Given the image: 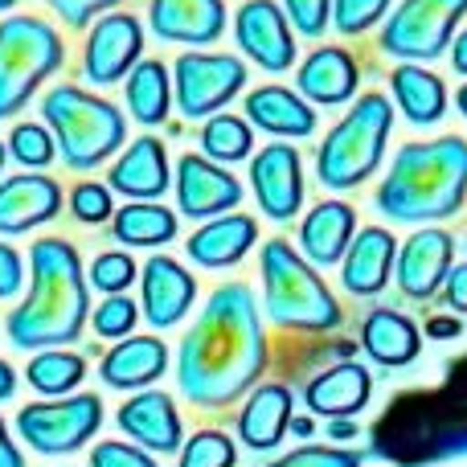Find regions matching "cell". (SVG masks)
<instances>
[{
  "label": "cell",
  "instance_id": "cell-14",
  "mask_svg": "<svg viewBox=\"0 0 467 467\" xmlns=\"http://www.w3.org/2000/svg\"><path fill=\"white\" fill-rule=\"evenodd\" d=\"M177 202L185 218H226V210L242 202V185L213 161L185 152L177 161Z\"/></svg>",
  "mask_w": 467,
  "mask_h": 467
},
{
  "label": "cell",
  "instance_id": "cell-24",
  "mask_svg": "<svg viewBox=\"0 0 467 467\" xmlns=\"http://www.w3.org/2000/svg\"><path fill=\"white\" fill-rule=\"evenodd\" d=\"M119 431L144 443L148 451H177L181 447V414L169 394H136L119 406Z\"/></svg>",
  "mask_w": 467,
  "mask_h": 467
},
{
  "label": "cell",
  "instance_id": "cell-1",
  "mask_svg": "<svg viewBox=\"0 0 467 467\" xmlns=\"http://www.w3.org/2000/svg\"><path fill=\"white\" fill-rule=\"evenodd\" d=\"M266 337L258 324V307L250 287L222 283L202 307L197 324L181 340L177 381L185 398L202 410L230 406L263 378Z\"/></svg>",
  "mask_w": 467,
  "mask_h": 467
},
{
  "label": "cell",
  "instance_id": "cell-32",
  "mask_svg": "<svg viewBox=\"0 0 467 467\" xmlns=\"http://www.w3.org/2000/svg\"><path fill=\"white\" fill-rule=\"evenodd\" d=\"M111 234L128 246H164L177 238V213L156 202H131L115 213Z\"/></svg>",
  "mask_w": 467,
  "mask_h": 467
},
{
  "label": "cell",
  "instance_id": "cell-15",
  "mask_svg": "<svg viewBox=\"0 0 467 467\" xmlns=\"http://www.w3.org/2000/svg\"><path fill=\"white\" fill-rule=\"evenodd\" d=\"M455 242L447 230H419L414 238H406V246L398 250V287L410 299H431L451 275Z\"/></svg>",
  "mask_w": 467,
  "mask_h": 467
},
{
  "label": "cell",
  "instance_id": "cell-26",
  "mask_svg": "<svg viewBox=\"0 0 467 467\" xmlns=\"http://www.w3.org/2000/svg\"><path fill=\"white\" fill-rule=\"evenodd\" d=\"M254 238H258L254 218H246V213H226V218L205 222V226L185 242V250H189V258H193L197 266L218 271V266L242 263L246 250L254 246Z\"/></svg>",
  "mask_w": 467,
  "mask_h": 467
},
{
  "label": "cell",
  "instance_id": "cell-38",
  "mask_svg": "<svg viewBox=\"0 0 467 467\" xmlns=\"http://www.w3.org/2000/svg\"><path fill=\"white\" fill-rule=\"evenodd\" d=\"M131 279H136V263L128 254H119V250H107V254H99L90 263V283L99 291H107V296H123L131 287Z\"/></svg>",
  "mask_w": 467,
  "mask_h": 467
},
{
  "label": "cell",
  "instance_id": "cell-12",
  "mask_svg": "<svg viewBox=\"0 0 467 467\" xmlns=\"http://www.w3.org/2000/svg\"><path fill=\"white\" fill-rule=\"evenodd\" d=\"M234 37H238L242 54L266 74H283L296 66V33L275 0H246L234 13Z\"/></svg>",
  "mask_w": 467,
  "mask_h": 467
},
{
  "label": "cell",
  "instance_id": "cell-19",
  "mask_svg": "<svg viewBox=\"0 0 467 467\" xmlns=\"http://www.w3.org/2000/svg\"><path fill=\"white\" fill-rule=\"evenodd\" d=\"M197 299V279L169 254H156L144 266V316L152 328H172L185 320V312Z\"/></svg>",
  "mask_w": 467,
  "mask_h": 467
},
{
  "label": "cell",
  "instance_id": "cell-11",
  "mask_svg": "<svg viewBox=\"0 0 467 467\" xmlns=\"http://www.w3.org/2000/svg\"><path fill=\"white\" fill-rule=\"evenodd\" d=\"M144 25L131 13H107L90 25L87 49H82V78L95 87L128 82V74L144 62Z\"/></svg>",
  "mask_w": 467,
  "mask_h": 467
},
{
  "label": "cell",
  "instance_id": "cell-27",
  "mask_svg": "<svg viewBox=\"0 0 467 467\" xmlns=\"http://www.w3.org/2000/svg\"><path fill=\"white\" fill-rule=\"evenodd\" d=\"M369 389H373V381L365 373V365L345 361V365H332L320 378H312L307 406H312V414H324V419H353L357 410H365Z\"/></svg>",
  "mask_w": 467,
  "mask_h": 467
},
{
  "label": "cell",
  "instance_id": "cell-45",
  "mask_svg": "<svg viewBox=\"0 0 467 467\" xmlns=\"http://www.w3.org/2000/svg\"><path fill=\"white\" fill-rule=\"evenodd\" d=\"M21 279H25L21 254H16L8 242H0V299L16 296V291H21Z\"/></svg>",
  "mask_w": 467,
  "mask_h": 467
},
{
  "label": "cell",
  "instance_id": "cell-5",
  "mask_svg": "<svg viewBox=\"0 0 467 467\" xmlns=\"http://www.w3.org/2000/svg\"><path fill=\"white\" fill-rule=\"evenodd\" d=\"M389 128H394V107H389L386 95H361L348 115L337 123V128L324 136L320 152H316V177L320 185L337 189H357L378 172L381 156H386V140Z\"/></svg>",
  "mask_w": 467,
  "mask_h": 467
},
{
  "label": "cell",
  "instance_id": "cell-31",
  "mask_svg": "<svg viewBox=\"0 0 467 467\" xmlns=\"http://www.w3.org/2000/svg\"><path fill=\"white\" fill-rule=\"evenodd\" d=\"M123 99H128V111L136 123H144V128L164 123L169 119V107H172L169 66L156 62V57H144V62L128 74V82H123Z\"/></svg>",
  "mask_w": 467,
  "mask_h": 467
},
{
  "label": "cell",
  "instance_id": "cell-34",
  "mask_svg": "<svg viewBox=\"0 0 467 467\" xmlns=\"http://www.w3.org/2000/svg\"><path fill=\"white\" fill-rule=\"evenodd\" d=\"M250 144H254V136H250V123L242 119V115L222 111V115H213V119H205V128H202L205 161H222V164L246 161Z\"/></svg>",
  "mask_w": 467,
  "mask_h": 467
},
{
  "label": "cell",
  "instance_id": "cell-51",
  "mask_svg": "<svg viewBox=\"0 0 467 467\" xmlns=\"http://www.w3.org/2000/svg\"><path fill=\"white\" fill-rule=\"evenodd\" d=\"M357 435V427H353V422H345V419H337V422H332V439H353Z\"/></svg>",
  "mask_w": 467,
  "mask_h": 467
},
{
  "label": "cell",
  "instance_id": "cell-39",
  "mask_svg": "<svg viewBox=\"0 0 467 467\" xmlns=\"http://www.w3.org/2000/svg\"><path fill=\"white\" fill-rule=\"evenodd\" d=\"M90 324H95L99 337L107 340H119L128 337L131 328H136V304H131L128 296H107L103 304L95 307V316H90Z\"/></svg>",
  "mask_w": 467,
  "mask_h": 467
},
{
  "label": "cell",
  "instance_id": "cell-21",
  "mask_svg": "<svg viewBox=\"0 0 467 467\" xmlns=\"http://www.w3.org/2000/svg\"><path fill=\"white\" fill-rule=\"evenodd\" d=\"M398 266V238L381 226H369L353 238L345 254V266H340V283L353 296H378L389 283Z\"/></svg>",
  "mask_w": 467,
  "mask_h": 467
},
{
  "label": "cell",
  "instance_id": "cell-42",
  "mask_svg": "<svg viewBox=\"0 0 467 467\" xmlns=\"http://www.w3.org/2000/svg\"><path fill=\"white\" fill-rule=\"evenodd\" d=\"M271 467H361V460L348 451H337V447H304V451L283 455Z\"/></svg>",
  "mask_w": 467,
  "mask_h": 467
},
{
  "label": "cell",
  "instance_id": "cell-36",
  "mask_svg": "<svg viewBox=\"0 0 467 467\" xmlns=\"http://www.w3.org/2000/svg\"><path fill=\"white\" fill-rule=\"evenodd\" d=\"M8 152H13V161L25 164V169H46V164L54 161L57 144L41 123H16L13 136H8Z\"/></svg>",
  "mask_w": 467,
  "mask_h": 467
},
{
  "label": "cell",
  "instance_id": "cell-37",
  "mask_svg": "<svg viewBox=\"0 0 467 467\" xmlns=\"http://www.w3.org/2000/svg\"><path fill=\"white\" fill-rule=\"evenodd\" d=\"M181 467H234V443L222 431H197L181 451Z\"/></svg>",
  "mask_w": 467,
  "mask_h": 467
},
{
  "label": "cell",
  "instance_id": "cell-55",
  "mask_svg": "<svg viewBox=\"0 0 467 467\" xmlns=\"http://www.w3.org/2000/svg\"><path fill=\"white\" fill-rule=\"evenodd\" d=\"M5 152H8V148H5V144H0V169H5Z\"/></svg>",
  "mask_w": 467,
  "mask_h": 467
},
{
  "label": "cell",
  "instance_id": "cell-20",
  "mask_svg": "<svg viewBox=\"0 0 467 467\" xmlns=\"http://www.w3.org/2000/svg\"><path fill=\"white\" fill-rule=\"evenodd\" d=\"M246 123L266 136H279V140H304L316 131V111L299 90H287V87H266L250 90L246 95Z\"/></svg>",
  "mask_w": 467,
  "mask_h": 467
},
{
  "label": "cell",
  "instance_id": "cell-23",
  "mask_svg": "<svg viewBox=\"0 0 467 467\" xmlns=\"http://www.w3.org/2000/svg\"><path fill=\"white\" fill-rule=\"evenodd\" d=\"M169 369V348L156 337H128L103 357L99 373L111 389H144L164 378Z\"/></svg>",
  "mask_w": 467,
  "mask_h": 467
},
{
  "label": "cell",
  "instance_id": "cell-41",
  "mask_svg": "<svg viewBox=\"0 0 467 467\" xmlns=\"http://www.w3.org/2000/svg\"><path fill=\"white\" fill-rule=\"evenodd\" d=\"M70 210L78 222H87V226H99V222L111 218V193H107L103 185H95V181H87V185H78L70 193Z\"/></svg>",
  "mask_w": 467,
  "mask_h": 467
},
{
  "label": "cell",
  "instance_id": "cell-25",
  "mask_svg": "<svg viewBox=\"0 0 467 467\" xmlns=\"http://www.w3.org/2000/svg\"><path fill=\"white\" fill-rule=\"evenodd\" d=\"M353 230H357V213L345 202H320L299 226V246H304L307 263L316 266H332L345 258V250L353 246Z\"/></svg>",
  "mask_w": 467,
  "mask_h": 467
},
{
  "label": "cell",
  "instance_id": "cell-22",
  "mask_svg": "<svg viewBox=\"0 0 467 467\" xmlns=\"http://www.w3.org/2000/svg\"><path fill=\"white\" fill-rule=\"evenodd\" d=\"M111 189L136 202H156L169 189V152L156 136H140L111 164Z\"/></svg>",
  "mask_w": 467,
  "mask_h": 467
},
{
  "label": "cell",
  "instance_id": "cell-9",
  "mask_svg": "<svg viewBox=\"0 0 467 467\" xmlns=\"http://www.w3.org/2000/svg\"><path fill=\"white\" fill-rule=\"evenodd\" d=\"M246 87V66L234 54H205L189 49L172 66V99L185 119H213L234 95Z\"/></svg>",
  "mask_w": 467,
  "mask_h": 467
},
{
  "label": "cell",
  "instance_id": "cell-30",
  "mask_svg": "<svg viewBox=\"0 0 467 467\" xmlns=\"http://www.w3.org/2000/svg\"><path fill=\"white\" fill-rule=\"evenodd\" d=\"M361 345L373 361L398 369V365H410L414 357H419L422 337H419V328H414V320H406L402 312L378 307V312H369V320H365V328H361Z\"/></svg>",
  "mask_w": 467,
  "mask_h": 467
},
{
  "label": "cell",
  "instance_id": "cell-40",
  "mask_svg": "<svg viewBox=\"0 0 467 467\" xmlns=\"http://www.w3.org/2000/svg\"><path fill=\"white\" fill-rule=\"evenodd\" d=\"M283 13L304 37H320L332 21V0H283Z\"/></svg>",
  "mask_w": 467,
  "mask_h": 467
},
{
  "label": "cell",
  "instance_id": "cell-2",
  "mask_svg": "<svg viewBox=\"0 0 467 467\" xmlns=\"http://www.w3.org/2000/svg\"><path fill=\"white\" fill-rule=\"evenodd\" d=\"M29 279L25 304L8 312V340L16 348H57L78 340L90 307L78 250L66 238L33 242Z\"/></svg>",
  "mask_w": 467,
  "mask_h": 467
},
{
  "label": "cell",
  "instance_id": "cell-43",
  "mask_svg": "<svg viewBox=\"0 0 467 467\" xmlns=\"http://www.w3.org/2000/svg\"><path fill=\"white\" fill-rule=\"evenodd\" d=\"M49 8H54L57 16H62L70 29H87V21H95V16H107L119 0H46Z\"/></svg>",
  "mask_w": 467,
  "mask_h": 467
},
{
  "label": "cell",
  "instance_id": "cell-8",
  "mask_svg": "<svg viewBox=\"0 0 467 467\" xmlns=\"http://www.w3.org/2000/svg\"><path fill=\"white\" fill-rule=\"evenodd\" d=\"M463 16L467 0H402L381 25L378 46L398 62H435L451 49Z\"/></svg>",
  "mask_w": 467,
  "mask_h": 467
},
{
  "label": "cell",
  "instance_id": "cell-48",
  "mask_svg": "<svg viewBox=\"0 0 467 467\" xmlns=\"http://www.w3.org/2000/svg\"><path fill=\"white\" fill-rule=\"evenodd\" d=\"M451 70L455 74H467V29L451 41Z\"/></svg>",
  "mask_w": 467,
  "mask_h": 467
},
{
  "label": "cell",
  "instance_id": "cell-47",
  "mask_svg": "<svg viewBox=\"0 0 467 467\" xmlns=\"http://www.w3.org/2000/svg\"><path fill=\"white\" fill-rule=\"evenodd\" d=\"M0 467H25L21 451H16V443H13V439H8L5 419H0Z\"/></svg>",
  "mask_w": 467,
  "mask_h": 467
},
{
  "label": "cell",
  "instance_id": "cell-6",
  "mask_svg": "<svg viewBox=\"0 0 467 467\" xmlns=\"http://www.w3.org/2000/svg\"><path fill=\"white\" fill-rule=\"evenodd\" d=\"M263 291H266V316L279 328L328 332L340 324V304L332 299L328 283L283 238L263 246Z\"/></svg>",
  "mask_w": 467,
  "mask_h": 467
},
{
  "label": "cell",
  "instance_id": "cell-35",
  "mask_svg": "<svg viewBox=\"0 0 467 467\" xmlns=\"http://www.w3.org/2000/svg\"><path fill=\"white\" fill-rule=\"evenodd\" d=\"M394 0H332V25L345 37H361L373 25H386Z\"/></svg>",
  "mask_w": 467,
  "mask_h": 467
},
{
  "label": "cell",
  "instance_id": "cell-4",
  "mask_svg": "<svg viewBox=\"0 0 467 467\" xmlns=\"http://www.w3.org/2000/svg\"><path fill=\"white\" fill-rule=\"evenodd\" d=\"M41 115L54 128L57 156L66 161V169L90 172L103 161H111L119 152V144L128 140V119L115 103L90 95V90L62 82L41 99Z\"/></svg>",
  "mask_w": 467,
  "mask_h": 467
},
{
  "label": "cell",
  "instance_id": "cell-29",
  "mask_svg": "<svg viewBox=\"0 0 467 467\" xmlns=\"http://www.w3.org/2000/svg\"><path fill=\"white\" fill-rule=\"evenodd\" d=\"M287 427H291V389L287 386H258L238 414V435L250 451L279 447Z\"/></svg>",
  "mask_w": 467,
  "mask_h": 467
},
{
  "label": "cell",
  "instance_id": "cell-46",
  "mask_svg": "<svg viewBox=\"0 0 467 467\" xmlns=\"http://www.w3.org/2000/svg\"><path fill=\"white\" fill-rule=\"evenodd\" d=\"M447 304L455 312H467V263L451 266V275H447Z\"/></svg>",
  "mask_w": 467,
  "mask_h": 467
},
{
  "label": "cell",
  "instance_id": "cell-17",
  "mask_svg": "<svg viewBox=\"0 0 467 467\" xmlns=\"http://www.w3.org/2000/svg\"><path fill=\"white\" fill-rule=\"evenodd\" d=\"M152 33L172 46H213L226 33L222 0H152Z\"/></svg>",
  "mask_w": 467,
  "mask_h": 467
},
{
  "label": "cell",
  "instance_id": "cell-50",
  "mask_svg": "<svg viewBox=\"0 0 467 467\" xmlns=\"http://www.w3.org/2000/svg\"><path fill=\"white\" fill-rule=\"evenodd\" d=\"M13 389H16V373H13V365L0 361V402H5V398H13Z\"/></svg>",
  "mask_w": 467,
  "mask_h": 467
},
{
  "label": "cell",
  "instance_id": "cell-49",
  "mask_svg": "<svg viewBox=\"0 0 467 467\" xmlns=\"http://www.w3.org/2000/svg\"><path fill=\"white\" fill-rule=\"evenodd\" d=\"M431 337H439V340H451V337H460V320H447V316H439V320H431Z\"/></svg>",
  "mask_w": 467,
  "mask_h": 467
},
{
  "label": "cell",
  "instance_id": "cell-44",
  "mask_svg": "<svg viewBox=\"0 0 467 467\" xmlns=\"http://www.w3.org/2000/svg\"><path fill=\"white\" fill-rule=\"evenodd\" d=\"M90 467H156V460H148L140 447L128 443H99L90 451Z\"/></svg>",
  "mask_w": 467,
  "mask_h": 467
},
{
  "label": "cell",
  "instance_id": "cell-16",
  "mask_svg": "<svg viewBox=\"0 0 467 467\" xmlns=\"http://www.w3.org/2000/svg\"><path fill=\"white\" fill-rule=\"evenodd\" d=\"M62 213V189L54 177L21 172L0 181V234H25Z\"/></svg>",
  "mask_w": 467,
  "mask_h": 467
},
{
  "label": "cell",
  "instance_id": "cell-18",
  "mask_svg": "<svg viewBox=\"0 0 467 467\" xmlns=\"http://www.w3.org/2000/svg\"><path fill=\"white\" fill-rule=\"evenodd\" d=\"M299 95L307 103H320V107H345L348 99L357 95V57L348 54L345 46H320L299 62Z\"/></svg>",
  "mask_w": 467,
  "mask_h": 467
},
{
  "label": "cell",
  "instance_id": "cell-33",
  "mask_svg": "<svg viewBox=\"0 0 467 467\" xmlns=\"http://www.w3.org/2000/svg\"><path fill=\"white\" fill-rule=\"evenodd\" d=\"M82 378H87V361L78 353H66V348H46L25 369V381L37 394H70L82 386Z\"/></svg>",
  "mask_w": 467,
  "mask_h": 467
},
{
  "label": "cell",
  "instance_id": "cell-3",
  "mask_svg": "<svg viewBox=\"0 0 467 467\" xmlns=\"http://www.w3.org/2000/svg\"><path fill=\"white\" fill-rule=\"evenodd\" d=\"M467 202V140L439 136L406 144L378 189V210L389 222H443Z\"/></svg>",
  "mask_w": 467,
  "mask_h": 467
},
{
  "label": "cell",
  "instance_id": "cell-54",
  "mask_svg": "<svg viewBox=\"0 0 467 467\" xmlns=\"http://www.w3.org/2000/svg\"><path fill=\"white\" fill-rule=\"evenodd\" d=\"M16 8V0H0V13H13Z\"/></svg>",
  "mask_w": 467,
  "mask_h": 467
},
{
  "label": "cell",
  "instance_id": "cell-28",
  "mask_svg": "<svg viewBox=\"0 0 467 467\" xmlns=\"http://www.w3.org/2000/svg\"><path fill=\"white\" fill-rule=\"evenodd\" d=\"M389 90H394L402 115L414 123V128H431L447 115V87L435 70L414 62H398L394 74H389Z\"/></svg>",
  "mask_w": 467,
  "mask_h": 467
},
{
  "label": "cell",
  "instance_id": "cell-52",
  "mask_svg": "<svg viewBox=\"0 0 467 467\" xmlns=\"http://www.w3.org/2000/svg\"><path fill=\"white\" fill-rule=\"evenodd\" d=\"M291 431H296L299 439H307L312 435V419H291Z\"/></svg>",
  "mask_w": 467,
  "mask_h": 467
},
{
  "label": "cell",
  "instance_id": "cell-53",
  "mask_svg": "<svg viewBox=\"0 0 467 467\" xmlns=\"http://www.w3.org/2000/svg\"><path fill=\"white\" fill-rule=\"evenodd\" d=\"M455 107H460V115H463V119H467V82H463V87H460V90H455Z\"/></svg>",
  "mask_w": 467,
  "mask_h": 467
},
{
  "label": "cell",
  "instance_id": "cell-13",
  "mask_svg": "<svg viewBox=\"0 0 467 467\" xmlns=\"http://www.w3.org/2000/svg\"><path fill=\"white\" fill-rule=\"evenodd\" d=\"M250 189L271 222H291L304 205V169L291 144H266L250 161Z\"/></svg>",
  "mask_w": 467,
  "mask_h": 467
},
{
  "label": "cell",
  "instance_id": "cell-10",
  "mask_svg": "<svg viewBox=\"0 0 467 467\" xmlns=\"http://www.w3.org/2000/svg\"><path fill=\"white\" fill-rule=\"evenodd\" d=\"M103 427V402L99 394H74L62 402H33L21 406L16 431L41 455H70Z\"/></svg>",
  "mask_w": 467,
  "mask_h": 467
},
{
  "label": "cell",
  "instance_id": "cell-7",
  "mask_svg": "<svg viewBox=\"0 0 467 467\" xmlns=\"http://www.w3.org/2000/svg\"><path fill=\"white\" fill-rule=\"evenodd\" d=\"M66 62V41L54 25L29 13H13L0 21V119H13L25 103L54 78Z\"/></svg>",
  "mask_w": 467,
  "mask_h": 467
}]
</instances>
